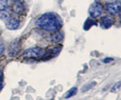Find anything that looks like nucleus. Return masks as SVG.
<instances>
[{"label": "nucleus", "mask_w": 121, "mask_h": 100, "mask_svg": "<svg viewBox=\"0 0 121 100\" xmlns=\"http://www.w3.org/2000/svg\"><path fill=\"white\" fill-rule=\"evenodd\" d=\"M10 17V13L6 11V9L0 11V18L3 20H7Z\"/></svg>", "instance_id": "obj_12"}, {"label": "nucleus", "mask_w": 121, "mask_h": 100, "mask_svg": "<svg viewBox=\"0 0 121 100\" xmlns=\"http://www.w3.org/2000/svg\"><path fill=\"white\" fill-rule=\"evenodd\" d=\"M120 88H121V82H118L117 83H116L113 87L111 89V92H116V91H118L120 90Z\"/></svg>", "instance_id": "obj_15"}, {"label": "nucleus", "mask_w": 121, "mask_h": 100, "mask_svg": "<svg viewBox=\"0 0 121 100\" xmlns=\"http://www.w3.org/2000/svg\"><path fill=\"white\" fill-rule=\"evenodd\" d=\"M11 1H17V0H11Z\"/></svg>", "instance_id": "obj_19"}, {"label": "nucleus", "mask_w": 121, "mask_h": 100, "mask_svg": "<svg viewBox=\"0 0 121 100\" xmlns=\"http://www.w3.org/2000/svg\"><path fill=\"white\" fill-rule=\"evenodd\" d=\"M77 91H78L77 88H76V87L72 88L69 89V90L66 92V94L65 95V96H64L65 99H69V98L74 97V95H76L77 94Z\"/></svg>", "instance_id": "obj_10"}, {"label": "nucleus", "mask_w": 121, "mask_h": 100, "mask_svg": "<svg viewBox=\"0 0 121 100\" xmlns=\"http://www.w3.org/2000/svg\"><path fill=\"white\" fill-rule=\"evenodd\" d=\"M3 88V73L0 71V90Z\"/></svg>", "instance_id": "obj_17"}, {"label": "nucleus", "mask_w": 121, "mask_h": 100, "mask_svg": "<svg viewBox=\"0 0 121 100\" xmlns=\"http://www.w3.org/2000/svg\"><path fill=\"white\" fill-rule=\"evenodd\" d=\"M106 9L111 15L120 13L121 1L119 0H109L106 4Z\"/></svg>", "instance_id": "obj_3"}, {"label": "nucleus", "mask_w": 121, "mask_h": 100, "mask_svg": "<svg viewBox=\"0 0 121 100\" xmlns=\"http://www.w3.org/2000/svg\"><path fill=\"white\" fill-rule=\"evenodd\" d=\"M35 25L46 31L55 32L59 31L62 25V22L58 15L55 13H45L38 18Z\"/></svg>", "instance_id": "obj_1"}, {"label": "nucleus", "mask_w": 121, "mask_h": 100, "mask_svg": "<svg viewBox=\"0 0 121 100\" xmlns=\"http://www.w3.org/2000/svg\"><path fill=\"white\" fill-rule=\"evenodd\" d=\"M8 7V0H0V11L6 9Z\"/></svg>", "instance_id": "obj_13"}, {"label": "nucleus", "mask_w": 121, "mask_h": 100, "mask_svg": "<svg viewBox=\"0 0 121 100\" xmlns=\"http://www.w3.org/2000/svg\"><path fill=\"white\" fill-rule=\"evenodd\" d=\"M96 82H94V83H91L89 84V85H85V86L82 88V92H86V91L89 90L90 89H91V88L94 86V85H96Z\"/></svg>", "instance_id": "obj_14"}, {"label": "nucleus", "mask_w": 121, "mask_h": 100, "mask_svg": "<svg viewBox=\"0 0 121 100\" xmlns=\"http://www.w3.org/2000/svg\"><path fill=\"white\" fill-rule=\"evenodd\" d=\"M113 61V59H112V58H110V57H106V59H104V60H103V61H104V63H105V64H108V63H111V61Z\"/></svg>", "instance_id": "obj_18"}, {"label": "nucleus", "mask_w": 121, "mask_h": 100, "mask_svg": "<svg viewBox=\"0 0 121 100\" xmlns=\"http://www.w3.org/2000/svg\"><path fill=\"white\" fill-rule=\"evenodd\" d=\"M5 50V46H4V43L2 40H0V56H1Z\"/></svg>", "instance_id": "obj_16"}, {"label": "nucleus", "mask_w": 121, "mask_h": 100, "mask_svg": "<svg viewBox=\"0 0 121 100\" xmlns=\"http://www.w3.org/2000/svg\"><path fill=\"white\" fill-rule=\"evenodd\" d=\"M114 23V19L110 16H103L100 20V25L104 29L110 28Z\"/></svg>", "instance_id": "obj_6"}, {"label": "nucleus", "mask_w": 121, "mask_h": 100, "mask_svg": "<svg viewBox=\"0 0 121 100\" xmlns=\"http://www.w3.org/2000/svg\"><path fill=\"white\" fill-rule=\"evenodd\" d=\"M89 15L92 18H97L103 13V6L101 4L95 2L93 3L89 8Z\"/></svg>", "instance_id": "obj_4"}, {"label": "nucleus", "mask_w": 121, "mask_h": 100, "mask_svg": "<svg viewBox=\"0 0 121 100\" xmlns=\"http://www.w3.org/2000/svg\"><path fill=\"white\" fill-rule=\"evenodd\" d=\"M64 38L63 33L62 32H55L50 36V40L53 42H59L62 41Z\"/></svg>", "instance_id": "obj_9"}, {"label": "nucleus", "mask_w": 121, "mask_h": 100, "mask_svg": "<svg viewBox=\"0 0 121 100\" xmlns=\"http://www.w3.org/2000/svg\"><path fill=\"white\" fill-rule=\"evenodd\" d=\"M18 42L16 41H14L12 42V44H11V47H10V51H9V53H10V55L12 56H14L15 55V53L17 52V50H18Z\"/></svg>", "instance_id": "obj_11"}, {"label": "nucleus", "mask_w": 121, "mask_h": 100, "mask_svg": "<svg viewBox=\"0 0 121 100\" xmlns=\"http://www.w3.org/2000/svg\"><path fill=\"white\" fill-rule=\"evenodd\" d=\"M61 49H62V47L61 46H57V47H55L50 48L47 52H45L43 55L41 57L44 60L50 59L54 58L55 56H56L57 54H59L60 51H61Z\"/></svg>", "instance_id": "obj_5"}, {"label": "nucleus", "mask_w": 121, "mask_h": 100, "mask_svg": "<svg viewBox=\"0 0 121 100\" xmlns=\"http://www.w3.org/2000/svg\"><path fill=\"white\" fill-rule=\"evenodd\" d=\"M13 10L16 13L19 15H23L25 13V6L21 1L17 0L14 1L13 4Z\"/></svg>", "instance_id": "obj_8"}, {"label": "nucleus", "mask_w": 121, "mask_h": 100, "mask_svg": "<svg viewBox=\"0 0 121 100\" xmlns=\"http://www.w3.org/2000/svg\"><path fill=\"white\" fill-rule=\"evenodd\" d=\"M44 51L42 48L39 47H30L27 49H26L23 52V56L26 58H33V59H37L39 57H41L43 54Z\"/></svg>", "instance_id": "obj_2"}, {"label": "nucleus", "mask_w": 121, "mask_h": 100, "mask_svg": "<svg viewBox=\"0 0 121 100\" xmlns=\"http://www.w3.org/2000/svg\"><path fill=\"white\" fill-rule=\"evenodd\" d=\"M6 26L9 30H16L18 28L19 26V20L16 18H13V17H9L7 20H6Z\"/></svg>", "instance_id": "obj_7"}]
</instances>
